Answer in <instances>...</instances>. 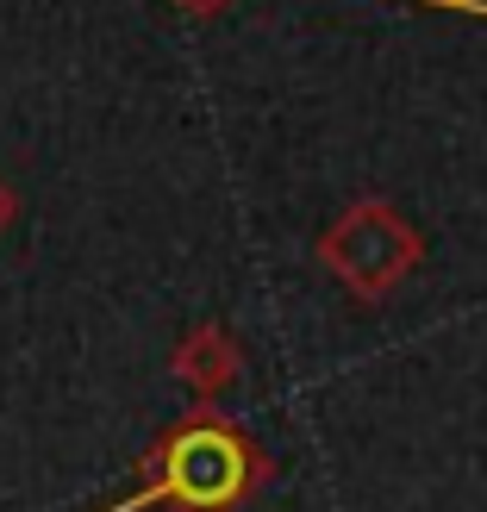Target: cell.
I'll return each mask as SVG.
<instances>
[{
	"label": "cell",
	"mask_w": 487,
	"mask_h": 512,
	"mask_svg": "<svg viewBox=\"0 0 487 512\" xmlns=\"http://www.w3.org/2000/svg\"><path fill=\"white\" fill-rule=\"evenodd\" d=\"M19 219V194L7 188V182H0V232H7V225Z\"/></svg>",
	"instance_id": "277c9868"
},
{
	"label": "cell",
	"mask_w": 487,
	"mask_h": 512,
	"mask_svg": "<svg viewBox=\"0 0 487 512\" xmlns=\"http://www.w3.org/2000/svg\"><path fill=\"white\" fill-rule=\"evenodd\" d=\"M169 512H188V506H169Z\"/></svg>",
	"instance_id": "5b68a950"
},
{
	"label": "cell",
	"mask_w": 487,
	"mask_h": 512,
	"mask_svg": "<svg viewBox=\"0 0 487 512\" xmlns=\"http://www.w3.org/2000/svg\"><path fill=\"white\" fill-rule=\"evenodd\" d=\"M169 369L182 375L194 394H219V388H232V381L244 375V350H238V338H232V331H219V325H200V331H188V338L175 344Z\"/></svg>",
	"instance_id": "3957f363"
},
{
	"label": "cell",
	"mask_w": 487,
	"mask_h": 512,
	"mask_svg": "<svg viewBox=\"0 0 487 512\" xmlns=\"http://www.w3.org/2000/svg\"><path fill=\"white\" fill-rule=\"evenodd\" d=\"M319 263L338 275L356 300H388L400 281L425 263V238L394 200L363 194L319 232Z\"/></svg>",
	"instance_id": "6da1fadb"
},
{
	"label": "cell",
	"mask_w": 487,
	"mask_h": 512,
	"mask_svg": "<svg viewBox=\"0 0 487 512\" xmlns=\"http://www.w3.org/2000/svg\"><path fill=\"white\" fill-rule=\"evenodd\" d=\"M163 475H169L175 506H188V512H225V506H238L244 488L256 481V456H250V444L238 438V431L194 425V431H182V438L169 444Z\"/></svg>",
	"instance_id": "7a4b0ae2"
}]
</instances>
